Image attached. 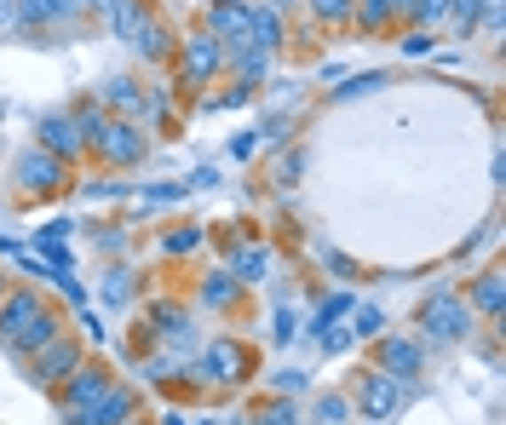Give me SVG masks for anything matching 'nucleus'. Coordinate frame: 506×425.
<instances>
[{"mask_svg":"<svg viewBox=\"0 0 506 425\" xmlns=\"http://www.w3.org/2000/svg\"><path fill=\"white\" fill-rule=\"evenodd\" d=\"M18 12L29 23H52V18H69L75 12V0H18Z\"/></svg>","mask_w":506,"mask_h":425,"instance_id":"16","label":"nucleus"},{"mask_svg":"<svg viewBox=\"0 0 506 425\" xmlns=\"http://www.w3.org/2000/svg\"><path fill=\"white\" fill-rule=\"evenodd\" d=\"M352 311V294H334V299H322V311H317V322H311V334H322V327H334Z\"/></svg>","mask_w":506,"mask_h":425,"instance_id":"20","label":"nucleus"},{"mask_svg":"<svg viewBox=\"0 0 506 425\" xmlns=\"http://www.w3.org/2000/svg\"><path fill=\"white\" fill-rule=\"evenodd\" d=\"M345 414H352V408H345V397H317V425H345Z\"/></svg>","mask_w":506,"mask_h":425,"instance_id":"22","label":"nucleus"},{"mask_svg":"<svg viewBox=\"0 0 506 425\" xmlns=\"http://www.w3.org/2000/svg\"><path fill=\"white\" fill-rule=\"evenodd\" d=\"M81 144H87V138H81V127H75L69 115H46V121H41V150H46V155H58V161H64V155L81 150Z\"/></svg>","mask_w":506,"mask_h":425,"instance_id":"6","label":"nucleus"},{"mask_svg":"<svg viewBox=\"0 0 506 425\" xmlns=\"http://www.w3.org/2000/svg\"><path fill=\"white\" fill-rule=\"evenodd\" d=\"M242 345L236 339H219V345H208V374L213 380H242Z\"/></svg>","mask_w":506,"mask_h":425,"instance_id":"12","label":"nucleus"},{"mask_svg":"<svg viewBox=\"0 0 506 425\" xmlns=\"http://www.w3.org/2000/svg\"><path fill=\"white\" fill-rule=\"evenodd\" d=\"M391 6H397V12H415V6H420V0H391Z\"/></svg>","mask_w":506,"mask_h":425,"instance_id":"41","label":"nucleus"},{"mask_svg":"<svg viewBox=\"0 0 506 425\" xmlns=\"http://www.w3.org/2000/svg\"><path fill=\"white\" fill-rule=\"evenodd\" d=\"M352 317H357V322H352V334H363V339H368V334H380V327H385L380 305H352Z\"/></svg>","mask_w":506,"mask_h":425,"instance_id":"24","label":"nucleus"},{"mask_svg":"<svg viewBox=\"0 0 506 425\" xmlns=\"http://www.w3.org/2000/svg\"><path fill=\"white\" fill-rule=\"evenodd\" d=\"M196 241H202V230H196V224H190V230H173V236H167V253H190Z\"/></svg>","mask_w":506,"mask_h":425,"instance_id":"31","label":"nucleus"},{"mask_svg":"<svg viewBox=\"0 0 506 425\" xmlns=\"http://www.w3.org/2000/svg\"><path fill=\"white\" fill-rule=\"evenodd\" d=\"M75 127H81V138H104L110 115H104V109H81V115H75Z\"/></svg>","mask_w":506,"mask_h":425,"instance_id":"26","label":"nucleus"},{"mask_svg":"<svg viewBox=\"0 0 506 425\" xmlns=\"http://www.w3.org/2000/svg\"><path fill=\"white\" fill-rule=\"evenodd\" d=\"M431 46H438V41H431V29H415V35L403 41V52H408V58H426Z\"/></svg>","mask_w":506,"mask_h":425,"instance_id":"32","label":"nucleus"},{"mask_svg":"<svg viewBox=\"0 0 506 425\" xmlns=\"http://www.w3.org/2000/svg\"><path fill=\"white\" fill-rule=\"evenodd\" d=\"M420 23H426V29H431V23H443V18H449V12H455V0H420Z\"/></svg>","mask_w":506,"mask_h":425,"instance_id":"29","label":"nucleus"},{"mask_svg":"<svg viewBox=\"0 0 506 425\" xmlns=\"http://www.w3.org/2000/svg\"><path fill=\"white\" fill-rule=\"evenodd\" d=\"M363 408H368V420H391L397 408H403V380H391V374H368L363 380Z\"/></svg>","mask_w":506,"mask_h":425,"instance_id":"4","label":"nucleus"},{"mask_svg":"<svg viewBox=\"0 0 506 425\" xmlns=\"http://www.w3.org/2000/svg\"><path fill=\"white\" fill-rule=\"evenodd\" d=\"M132 420V391L122 385H104L87 408H75V425H127Z\"/></svg>","mask_w":506,"mask_h":425,"instance_id":"3","label":"nucleus"},{"mask_svg":"<svg viewBox=\"0 0 506 425\" xmlns=\"http://www.w3.org/2000/svg\"><path fill=\"white\" fill-rule=\"evenodd\" d=\"M420 322H426V334H431V339H443V345H449V339H461V334H466V305L449 294V287H438V294L426 299V311H420Z\"/></svg>","mask_w":506,"mask_h":425,"instance_id":"1","label":"nucleus"},{"mask_svg":"<svg viewBox=\"0 0 506 425\" xmlns=\"http://www.w3.org/2000/svg\"><path fill=\"white\" fill-rule=\"evenodd\" d=\"M317 345H322V350H352V327H322Z\"/></svg>","mask_w":506,"mask_h":425,"instance_id":"30","label":"nucleus"},{"mask_svg":"<svg viewBox=\"0 0 506 425\" xmlns=\"http://www.w3.org/2000/svg\"><path fill=\"white\" fill-rule=\"evenodd\" d=\"M213 35H219V46L248 52L253 46V12L242 6V0H219V6H213Z\"/></svg>","mask_w":506,"mask_h":425,"instance_id":"2","label":"nucleus"},{"mask_svg":"<svg viewBox=\"0 0 506 425\" xmlns=\"http://www.w3.org/2000/svg\"><path fill=\"white\" fill-rule=\"evenodd\" d=\"M110 104L127 109V115H138V109H144V98H138V87H132V81H110Z\"/></svg>","mask_w":506,"mask_h":425,"instance_id":"23","label":"nucleus"},{"mask_svg":"<svg viewBox=\"0 0 506 425\" xmlns=\"http://www.w3.org/2000/svg\"><path fill=\"white\" fill-rule=\"evenodd\" d=\"M478 305H484L489 317H501V276H495V271H489L484 282H478Z\"/></svg>","mask_w":506,"mask_h":425,"instance_id":"25","label":"nucleus"},{"mask_svg":"<svg viewBox=\"0 0 506 425\" xmlns=\"http://www.w3.org/2000/svg\"><path fill=\"white\" fill-rule=\"evenodd\" d=\"M253 138H259V132H236V138H231V155H236V161H248V155H253Z\"/></svg>","mask_w":506,"mask_h":425,"instance_id":"36","label":"nucleus"},{"mask_svg":"<svg viewBox=\"0 0 506 425\" xmlns=\"http://www.w3.org/2000/svg\"><path fill=\"white\" fill-rule=\"evenodd\" d=\"M391 12H397V6H391V0H363V6H357V18H363V23H368V29H380V23H385V18H391Z\"/></svg>","mask_w":506,"mask_h":425,"instance_id":"27","label":"nucleus"},{"mask_svg":"<svg viewBox=\"0 0 506 425\" xmlns=\"http://www.w3.org/2000/svg\"><path fill=\"white\" fill-rule=\"evenodd\" d=\"M271 334H276V339H282V345H288V339H294V334H299V327H294V311H288V305H282V311H276V322H271Z\"/></svg>","mask_w":506,"mask_h":425,"instance_id":"34","label":"nucleus"},{"mask_svg":"<svg viewBox=\"0 0 506 425\" xmlns=\"http://www.w3.org/2000/svg\"><path fill=\"white\" fill-rule=\"evenodd\" d=\"M276 35H282V23H276V12H271V6H265V12H253V52H265V58H271Z\"/></svg>","mask_w":506,"mask_h":425,"instance_id":"17","label":"nucleus"},{"mask_svg":"<svg viewBox=\"0 0 506 425\" xmlns=\"http://www.w3.org/2000/svg\"><path fill=\"white\" fill-rule=\"evenodd\" d=\"M231 282H236V276H208V287H202V299H208V305H225V299H231Z\"/></svg>","mask_w":506,"mask_h":425,"instance_id":"28","label":"nucleus"},{"mask_svg":"<svg viewBox=\"0 0 506 425\" xmlns=\"http://www.w3.org/2000/svg\"><path fill=\"white\" fill-rule=\"evenodd\" d=\"M231 264H236V276H242V282H259V276H265V248H236Z\"/></svg>","mask_w":506,"mask_h":425,"instance_id":"18","label":"nucleus"},{"mask_svg":"<svg viewBox=\"0 0 506 425\" xmlns=\"http://www.w3.org/2000/svg\"><path fill=\"white\" fill-rule=\"evenodd\" d=\"M132 299V271H110L104 276V305H127Z\"/></svg>","mask_w":506,"mask_h":425,"instance_id":"21","label":"nucleus"},{"mask_svg":"<svg viewBox=\"0 0 506 425\" xmlns=\"http://www.w3.org/2000/svg\"><path fill=\"white\" fill-rule=\"evenodd\" d=\"M219 35H202V41H190V52H185V75L190 81H208L213 69H219Z\"/></svg>","mask_w":506,"mask_h":425,"instance_id":"10","label":"nucleus"},{"mask_svg":"<svg viewBox=\"0 0 506 425\" xmlns=\"http://www.w3.org/2000/svg\"><path fill=\"white\" fill-rule=\"evenodd\" d=\"M104 385H110V380H104V374H99V368H81V374H75V380H69V414H75V408H87V403H92V397H99V391H104Z\"/></svg>","mask_w":506,"mask_h":425,"instance_id":"14","label":"nucleus"},{"mask_svg":"<svg viewBox=\"0 0 506 425\" xmlns=\"http://www.w3.org/2000/svg\"><path fill=\"white\" fill-rule=\"evenodd\" d=\"M219 185V173H213V167H196V173H190V190H213Z\"/></svg>","mask_w":506,"mask_h":425,"instance_id":"37","label":"nucleus"},{"mask_svg":"<svg viewBox=\"0 0 506 425\" xmlns=\"http://www.w3.org/2000/svg\"><path fill=\"white\" fill-rule=\"evenodd\" d=\"M110 12H115V29H122V35H127V41H132V35H138V29H144V6H138V0H115V6H110Z\"/></svg>","mask_w":506,"mask_h":425,"instance_id":"19","label":"nucleus"},{"mask_svg":"<svg viewBox=\"0 0 506 425\" xmlns=\"http://www.w3.org/2000/svg\"><path fill=\"white\" fill-rule=\"evenodd\" d=\"M41 311H46V305H41L35 294H6V305H0V339H18L23 327L41 317Z\"/></svg>","mask_w":506,"mask_h":425,"instance_id":"8","label":"nucleus"},{"mask_svg":"<svg viewBox=\"0 0 506 425\" xmlns=\"http://www.w3.org/2000/svg\"><path fill=\"white\" fill-rule=\"evenodd\" d=\"M380 368L391 374V380H415V368H420V345H415V339H385Z\"/></svg>","mask_w":506,"mask_h":425,"instance_id":"9","label":"nucleus"},{"mask_svg":"<svg viewBox=\"0 0 506 425\" xmlns=\"http://www.w3.org/2000/svg\"><path fill=\"white\" fill-rule=\"evenodd\" d=\"M380 87V75H357V81H345V98H363V92H375Z\"/></svg>","mask_w":506,"mask_h":425,"instance_id":"35","label":"nucleus"},{"mask_svg":"<svg viewBox=\"0 0 506 425\" xmlns=\"http://www.w3.org/2000/svg\"><path fill=\"white\" fill-rule=\"evenodd\" d=\"M18 185L23 190H58V185H64V161L46 155V150H29L18 161Z\"/></svg>","mask_w":506,"mask_h":425,"instance_id":"5","label":"nucleus"},{"mask_svg":"<svg viewBox=\"0 0 506 425\" xmlns=\"http://www.w3.org/2000/svg\"><path fill=\"white\" fill-rule=\"evenodd\" d=\"M46 339H58V317H52V311H41V317L23 327L18 339H6V345H12V350H41Z\"/></svg>","mask_w":506,"mask_h":425,"instance_id":"13","label":"nucleus"},{"mask_svg":"<svg viewBox=\"0 0 506 425\" xmlns=\"http://www.w3.org/2000/svg\"><path fill=\"white\" fill-rule=\"evenodd\" d=\"M104 155H110V161H138V155H144V138H138V127H104Z\"/></svg>","mask_w":506,"mask_h":425,"instance_id":"11","label":"nucleus"},{"mask_svg":"<svg viewBox=\"0 0 506 425\" xmlns=\"http://www.w3.org/2000/svg\"><path fill=\"white\" fill-rule=\"evenodd\" d=\"M0 23H23V12H18V0H0Z\"/></svg>","mask_w":506,"mask_h":425,"instance_id":"39","label":"nucleus"},{"mask_svg":"<svg viewBox=\"0 0 506 425\" xmlns=\"http://www.w3.org/2000/svg\"><path fill=\"white\" fill-rule=\"evenodd\" d=\"M271 385H276V391H299V385H305V374H276Z\"/></svg>","mask_w":506,"mask_h":425,"instance_id":"38","label":"nucleus"},{"mask_svg":"<svg viewBox=\"0 0 506 425\" xmlns=\"http://www.w3.org/2000/svg\"><path fill=\"white\" fill-rule=\"evenodd\" d=\"M75 368H81V350L64 345V339H46V345L35 350V374H41V380H64V374H75Z\"/></svg>","mask_w":506,"mask_h":425,"instance_id":"7","label":"nucleus"},{"mask_svg":"<svg viewBox=\"0 0 506 425\" xmlns=\"http://www.w3.org/2000/svg\"><path fill=\"white\" fill-rule=\"evenodd\" d=\"M317 6V18H328V23H340L345 12H352V0H311Z\"/></svg>","mask_w":506,"mask_h":425,"instance_id":"33","label":"nucleus"},{"mask_svg":"<svg viewBox=\"0 0 506 425\" xmlns=\"http://www.w3.org/2000/svg\"><path fill=\"white\" fill-rule=\"evenodd\" d=\"M75 6H99V12H110V6H115V0H75Z\"/></svg>","mask_w":506,"mask_h":425,"instance_id":"40","label":"nucleus"},{"mask_svg":"<svg viewBox=\"0 0 506 425\" xmlns=\"http://www.w3.org/2000/svg\"><path fill=\"white\" fill-rule=\"evenodd\" d=\"M162 339H167L173 350H196V327L178 317V311H162Z\"/></svg>","mask_w":506,"mask_h":425,"instance_id":"15","label":"nucleus"}]
</instances>
